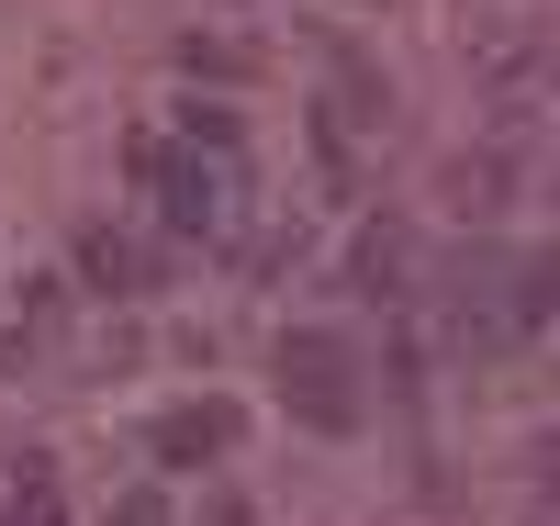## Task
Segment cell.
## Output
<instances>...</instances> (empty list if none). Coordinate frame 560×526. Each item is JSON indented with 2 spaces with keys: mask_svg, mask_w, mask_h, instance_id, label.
<instances>
[{
  "mask_svg": "<svg viewBox=\"0 0 560 526\" xmlns=\"http://www.w3.org/2000/svg\"><path fill=\"white\" fill-rule=\"evenodd\" d=\"M348 269H359V292H370V303H393V292H404V269H415V235H404V224H370Z\"/></svg>",
  "mask_w": 560,
  "mask_h": 526,
  "instance_id": "cell-5",
  "label": "cell"
},
{
  "mask_svg": "<svg viewBox=\"0 0 560 526\" xmlns=\"http://www.w3.org/2000/svg\"><path fill=\"white\" fill-rule=\"evenodd\" d=\"M0 526H68L57 459H23V470H12V493H0Z\"/></svg>",
  "mask_w": 560,
  "mask_h": 526,
  "instance_id": "cell-6",
  "label": "cell"
},
{
  "mask_svg": "<svg viewBox=\"0 0 560 526\" xmlns=\"http://www.w3.org/2000/svg\"><path fill=\"white\" fill-rule=\"evenodd\" d=\"M135 179L158 190V213L179 224V235H213L224 224V157H202V147H168V135H135Z\"/></svg>",
  "mask_w": 560,
  "mask_h": 526,
  "instance_id": "cell-2",
  "label": "cell"
},
{
  "mask_svg": "<svg viewBox=\"0 0 560 526\" xmlns=\"http://www.w3.org/2000/svg\"><path fill=\"white\" fill-rule=\"evenodd\" d=\"M538 482H549V493H560V437H538Z\"/></svg>",
  "mask_w": 560,
  "mask_h": 526,
  "instance_id": "cell-11",
  "label": "cell"
},
{
  "mask_svg": "<svg viewBox=\"0 0 560 526\" xmlns=\"http://www.w3.org/2000/svg\"><path fill=\"white\" fill-rule=\"evenodd\" d=\"M202 526H247V504L236 493H202Z\"/></svg>",
  "mask_w": 560,
  "mask_h": 526,
  "instance_id": "cell-10",
  "label": "cell"
},
{
  "mask_svg": "<svg viewBox=\"0 0 560 526\" xmlns=\"http://www.w3.org/2000/svg\"><path fill=\"white\" fill-rule=\"evenodd\" d=\"M102 526H168V493H147V482H135V493H124Z\"/></svg>",
  "mask_w": 560,
  "mask_h": 526,
  "instance_id": "cell-9",
  "label": "cell"
},
{
  "mask_svg": "<svg viewBox=\"0 0 560 526\" xmlns=\"http://www.w3.org/2000/svg\"><path fill=\"white\" fill-rule=\"evenodd\" d=\"M79 280H90V292H113V303H135V292H158V269H147V247H135V235H113V224H79Z\"/></svg>",
  "mask_w": 560,
  "mask_h": 526,
  "instance_id": "cell-4",
  "label": "cell"
},
{
  "mask_svg": "<svg viewBox=\"0 0 560 526\" xmlns=\"http://www.w3.org/2000/svg\"><path fill=\"white\" fill-rule=\"evenodd\" d=\"M280 404H292V425H314V437H359L370 425V381H359L348 337L292 325V337H280Z\"/></svg>",
  "mask_w": 560,
  "mask_h": 526,
  "instance_id": "cell-1",
  "label": "cell"
},
{
  "mask_svg": "<svg viewBox=\"0 0 560 526\" xmlns=\"http://www.w3.org/2000/svg\"><path fill=\"white\" fill-rule=\"evenodd\" d=\"M236 437H247V414L224 404V393H202V404H168V414L147 425V448H158L168 470H213V459H236Z\"/></svg>",
  "mask_w": 560,
  "mask_h": 526,
  "instance_id": "cell-3",
  "label": "cell"
},
{
  "mask_svg": "<svg viewBox=\"0 0 560 526\" xmlns=\"http://www.w3.org/2000/svg\"><path fill=\"white\" fill-rule=\"evenodd\" d=\"M448 202H459V213H493V202H504V168H493V157H448Z\"/></svg>",
  "mask_w": 560,
  "mask_h": 526,
  "instance_id": "cell-7",
  "label": "cell"
},
{
  "mask_svg": "<svg viewBox=\"0 0 560 526\" xmlns=\"http://www.w3.org/2000/svg\"><path fill=\"white\" fill-rule=\"evenodd\" d=\"M527 526H560V515H527Z\"/></svg>",
  "mask_w": 560,
  "mask_h": 526,
  "instance_id": "cell-12",
  "label": "cell"
},
{
  "mask_svg": "<svg viewBox=\"0 0 560 526\" xmlns=\"http://www.w3.org/2000/svg\"><path fill=\"white\" fill-rule=\"evenodd\" d=\"M179 68H191V79H247L258 57H247V45H213V34H179Z\"/></svg>",
  "mask_w": 560,
  "mask_h": 526,
  "instance_id": "cell-8",
  "label": "cell"
}]
</instances>
